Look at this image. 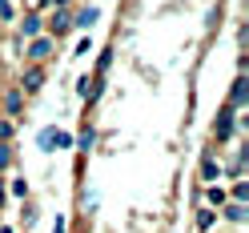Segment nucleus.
Segmentation results:
<instances>
[{
    "instance_id": "obj_26",
    "label": "nucleus",
    "mask_w": 249,
    "mask_h": 233,
    "mask_svg": "<svg viewBox=\"0 0 249 233\" xmlns=\"http://www.w3.org/2000/svg\"><path fill=\"white\" fill-rule=\"evenodd\" d=\"M49 4H53V0H36V8H49Z\"/></svg>"
},
{
    "instance_id": "obj_11",
    "label": "nucleus",
    "mask_w": 249,
    "mask_h": 233,
    "mask_svg": "<svg viewBox=\"0 0 249 233\" xmlns=\"http://www.w3.org/2000/svg\"><path fill=\"white\" fill-rule=\"evenodd\" d=\"M201 177L217 181V177H221V161H217V157H201Z\"/></svg>"
},
{
    "instance_id": "obj_25",
    "label": "nucleus",
    "mask_w": 249,
    "mask_h": 233,
    "mask_svg": "<svg viewBox=\"0 0 249 233\" xmlns=\"http://www.w3.org/2000/svg\"><path fill=\"white\" fill-rule=\"evenodd\" d=\"M4 201H8V193H4V181H0V205H4Z\"/></svg>"
},
{
    "instance_id": "obj_14",
    "label": "nucleus",
    "mask_w": 249,
    "mask_h": 233,
    "mask_svg": "<svg viewBox=\"0 0 249 233\" xmlns=\"http://www.w3.org/2000/svg\"><path fill=\"white\" fill-rule=\"evenodd\" d=\"M36 145H40L44 153H53V149H56V125H49V129H40V137H36Z\"/></svg>"
},
{
    "instance_id": "obj_20",
    "label": "nucleus",
    "mask_w": 249,
    "mask_h": 233,
    "mask_svg": "<svg viewBox=\"0 0 249 233\" xmlns=\"http://www.w3.org/2000/svg\"><path fill=\"white\" fill-rule=\"evenodd\" d=\"M76 92H81L85 101H92V81H89V76H81V81H76Z\"/></svg>"
},
{
    "instance_id": "obj_27",
    "label": "nucleus",
    "mask_w": 249,
    "mask_h": 233,
    "mask_svg": "<svg viewBox=\"0 0 249 233\" xmlns=\"http://www.w3.org/2000/svg\"><path fill=\"white\" fill-rule=\"evenodd\" d=\"M56 4H60V8H69V4H72V0H56Z\"/></svg>"
},
{
    "instance_id": "obj_16",
    "label": "nucleus",
    "mask_w": 249,
    "mask_h": 233,
    "mask_svg": "<svg viewBox=\"0 0 249 233\" xmlns=\"http://www.w3.org/2000/svg\"><path fill=\"white\" fill-rule=\"evenodd\" d=\"M12 165H17V149H12V145H0V173L12 169Z\"/></svg>"
},
{
    "instance_id": "obj_22",
    "label": "nucleus",
    "mask_w": 249,
    "mask_h": 233,
    "mask_svg": "<svg viewBox=\"0 0 249 233\" xmlns=\"http://www.w3.org/2000/svg\"><path fill=\"white\" fill-rule=\"evenodd\" d=\"M56 149H72V137L60 133V129H56Z\"/></svg>"
},
{
    "instance_id": "obj_24",
    "label": "nucleus",
    "mask_w": 249,
    "mask_h": 233,
    "mask_svg": "<svg viewBox=\"0 0 249 233\" xmlns=\"http://www.w3.org/2000/svg\"><path fill=\"white\" fill-rule=\"evenodd\" d=\"M69 229V217H56V225H53V233H65Z\"/></svg>"
},
{
    "instance_id": "obj_18",
    "label": "nucleus",
    "mask_w": 249,
    "mask_h": 233,
    "mask_svg": "<svg viewBox=\"0 0 249 233\" xmlns=\"http://www.w3.org/2000/svg\"><path fill=\"white\" fill-rule=\"evenodd\" d=\"M12 129H17V125H12L8 117H0V145H8V141H12Z\"/></svg>"
},
{
    "instance_id": "obj_19",
    "label": "nucleus",
    "mask_w": 249,
    "mask_h": 233,
    "mask_svg": "<svg viewBox=\"0 0 249 233\" xmlns=\"http://www.w3.org/2000/svg\"><path fill=\"white\" fill-rule=\"evenodd\" d=\"M89 53H92V40L81 36V40H76V49H72V56H89Z\"/></svg>"
},
{
    "instance_id": "obj_17",
    "label": "nucleus",
    "mask_w": 249,
    "mask_h": 233,
    "mask_svg": "<svg viewBox=\"0 0 249 233\" xmlns=\"http://www.w3.org/2000/svg\"><path fill=\"white\" fill-rule=\"evenodd\" d=\"M108 65H113V49H101V56H97V76H101V81H105Z\"/></svg>"
},
{
    "instance_id": "obj_3",
    "label": "nucleus",
    "mask_w": 249,
    "mask_h": 233,
    "mask_svg": "<svg viewBox=\"0 0 249 233\" xmlns=\"http://www.w3.org/2000/svg\"><path fill=\"white\" fill-rule=\"evenodd\" d=\"M44 24H49V36L60 40V36H69V33H72V12H69V8H56Z\"/></svg>"
},
{
    "instance_id": "obj_13",
    "label": "nucleus",
    "mask_w": 249,
    "mask_h": 233,
    "mask_svg": "<svg viewBox=\"0 0 249 233\" xmlns=\"http://www.w3.org/2000/svg\"><path fill=\"white\" fill-rule=\"evenodd\" d=\"M205 201H209V209H221L229 197H225V189H221V185H209V189H205Z\"/></svg>"
},
{
    "instance_id": "obj_5",
    "label": "nucleus",
    "mask_w": 249,
    "mask_h": 233,
    "mask_svg": "<svg viewBox=\"0 0 249 233\" xmlns=\"http://www.w3.org/2000/svg\"><path fill=\"white\" fill-rule=\"evenodd\" d=\"M245 101H249V81H245V72H237V81H233V89H229V108L237 113Z\"/></svg>"
},
{
    "instance_id": "obj_10",
    "label": "nucleus",
    "mask_w": 249,
    "mask_h": 233,
    "mask_svg": "<svg viewBox=\"0 0 249 233\" xmlns=\"http://www.w3.org/2000/svg\"><path fill=\"white\" fill-rule=\"evenodd\" d=\"M217 221H221V217H217V209H197V221H193V225H197V233H209Z\"/></svg>"
},
{
    "instance_id": "obj_6",
    "label": "nucleus",
    "mask_w": 249,
    "mask_h": 233,
    "mask_svg": "<svg viewBox=\"0 0 249 233\" xmlns=\"http://www.w3.org/2000/svg\"><path fill=\"white\" fill-rule=\"evenodd\" d=\"M20 113H24V92H20V89H8V92H4V117L17 121Z\"/></svg>"
},
{
    "instance_id": "obj_9",
    "label": "nucleus",
    "mask_w": 249,
    "mask_h": 233,
    "mask_svg": "<svg viewBox=\"0 0 249 233\" xmlns=\"http://www.w3.org/2000/svg\"><path fill=\"white\" fill-rule=\"evenodd\" d=\"M217 217H225V221L241 225V221H245V205H237V201H225V205L217 209Z\"/></svg>"
},
{
    "instance_id": "obj_15",
    "label": "nucleus",
    "mask_w": 249,
    "mask_h": 233,
    "mask_svg": "<svg viewBox=\"0 0 249 233\" xmlns=\"http://www.w3.org/2000/svg\"><path fill=\"white\" fill-rule=\"evenodd\" d=\"M4 193H12V197H28V177H12Z\"/></svg>"
},
{
    "instance_id": "obj_28",
    "label": "nucleus",
    "mask_w": 249,
    "mask_h": 233,
    "mask_svg": "<svg viewBox=\"0 0 249 233\" xmlns=\"http://www.w3.org/2000/svg\"><path fill=\"white\" fill-rule=\"evenodd\" d=\"M0 233H12V225H0Z\"/></svg>"
},
{
    "instance_id": "obj_21",
    "label": "nucleus",
    "mask_w": 249,
    "mask_h": 233,
    "mask_svg": "<svg viewBox=\"0 0 249 233\" xmlns=\"http://www.w3.org/2000/svg\"><path fill=\"white\" fill-rule=\"evenodd\" d=\"M92 137H97V133L85 125V129H81V153H89V149H92Z\"/></svg>"
},
{
    "instance_id": "obj_2",
    "label": "nucleus",
    "mask_w": 249,
    "mask_h": 233,
    "mask_svg": "<svg viewBox=\"0 0 249 233\" xmlns=\"http://www.w3.org/2000/svg\"><path fill=\"white\" fill-rule=\"evenodd\" d=\"M53 53H56V40H53V36H36V40H28V53H24V56L33 60V65H44Z\"/></svg>"
},
{
    "instance_id": "obj_8",
    "label": "nucleus",
    "mask_w": 249,
    "mask_h": 233,
    "mask_svg": "<svg viewBox=\"0 0 249 233\" xmlns=\"http://www.w3.org/2000/svg\"><path fill=\"white\" fill-rule=\"evenodd\" d=\"M40 28H44L40 12H28V17H24V24H20V36H24V40H36V36H40Z\"/></svg>"
},
{
    "instance_id": "obj_1",
    "label": "nucleus",
    "mask_w": 249,
    "mask_h": 233,
    "mask_svg": "<svg viewBox=\"0 0 249 233\" xmlns=\"http://www.w3.org/2000/svg\"><path fill=\"white\" fill-rule=\"evenodd\" d=\"M233 133H237V113L225 105V108H221V117H217V125H213V137H217V145H229V141H233Z\"/></svg>"
},
{
    "instance_id": "obj_4",
    "label": "nucleus",
    "mask_w": 249,
    "mask_h": 233,
    "mask_svg": "<svg viewBox=\"0 0 249 233\" xmlns=\"http://www.w3.org/2000/svg\"><path fill=\"white\" fill-rule=\"evenodd\" d=\"M44 89V69L40 65H28L20 72V92H40Z\"/></svg>"
},
{
    "instance_id": "obj_12",
    "label": "nucleus",
    "mask_w": 249,
    "mask_h": 233,
    "mask_svg": "<svg viewBox=\"0 0 249 233\" xmlns=\"http://www.w3.org/2000/svg\"><path fill=\"white\" fill-rule=\"evenodd\" d=\"M225 197H229V201H237V205H245V197H249V181L237 177V181H233V189H229Z\"/></svg>"
},
{
    "instance_id": "obj_23",
    "label": "nucleus",
    "mask_w": 249,
    "mask_h": 233,
    "mask_svg": "<svg viewBox=\"0 0 249 233\" xmlns=\"http://www.w3.org/2000/svg\"><path fill=\"white\" fill-rule=\"evenodd\" d=\"M0 20H12V4L8 0H0Z\"/></svg>"
},
{
    "instance_id": "obj_7",
    "label": "nucleus",
    "mask_w": 249,
    "mask_h": 233,
    "mask_svg": "<svg viewBox=\"0 0 249 233\" xmlns=\"http://www.w3.org/2000/svg\"><path fill=\"white\" fill-rule=\"evenodd\" d=\"M97 20H101V8H97V4H89V8H81V12L72 17V28H81V33H89V28L97 24Z\"/></svg>"
}]
</instances>
